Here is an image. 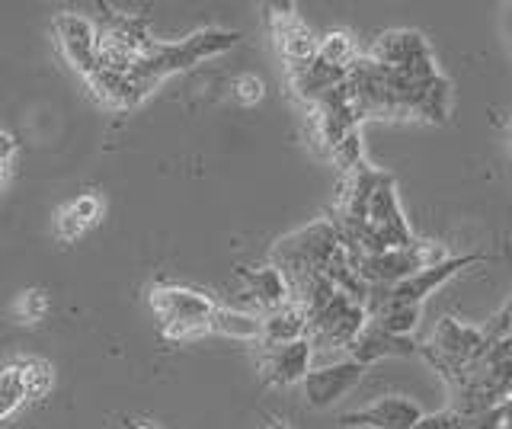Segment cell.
Listing matches in <instances>:
<instances>
[{
  "label": "cell",
  "mask_w": 512,
  "mask_h": 429,
  "mask_svg": "<svg viewBox=\"0 0 512 429\" xmlns=\"http://www.w3.org/2000/svg\"><path fill=\"white\" fill-rule=\"evenodd\" d=\"M269 29L272 39H276V49L285 61V68H298L308 65L311 58H317V45L320 39L308 29L292 4H272L269 7Z\"/></svg>",
  "instance_id": "30bf717a"
},
{
  "label": "cell",
  "mask_w": 512,
  "mask_h": 429,
  "mask_svg": "<svg viewBox=\"0 0 512 429\" xmlns=\"http://www.w3.org/2000/svg\"><path fill=\"white\" fill-rule=\"evenodd\" d=\"M266 429H288V426H285L282 420H269V423H266Z\"/></svg>",
  "instance_id": "1f68e13d"
},
{
  "label": "cell",
  "mask_w": 512,
  "mask_h": 429,
  "mask_svg": "<svg viewBox=\"0 0 512 429\" xmlns=\"http://www.w3.org/2000/svg\"><path fill=\"white\" fill-rule=\"evenodd\" d=\"M394 356H420V343L413 337H397V333H388L375 324H365L362 333L356 337V343L349 346V359H356L359 365H372L381 359H394Z\"/></svg>",
  "instance_id": "5bb4252c"
},
{
  "label": "cell",
  "mask_w": 512,
  "mask_h": 429,
  "mask_svg": "<svg viewBox=\"0 0 512 429\" xmlns=\"http://www.w3.org/2000/svg\"><path fill=\"white\" fill-rule=\"evenodd\" d=\"M343 81H346V71L343 68H333V65H327V61H320V58H311L308 65L288 68V84H292L295 97L304 106H311L314 100L324 97L327 90L340 87Z\"/></svg>",
  "instance_id": "2e32d148"
},
{
  "label": "cell",
  "mask_w": 512,
  "mask_h": 429,
  "mask_svg": "<svg viewBox=\"0 0 512 429\" xmlns=\"http://www.w3.org/2000/svg\"><path fill=\"white\" fill-rule=\"evenodd\" d=\"M208 333H218V337H228V340L260 343L263 340V317L218 305L212 314V324H208Z\"/></svg>",
  "instance_id": "ffe728a7"
},
{
  "label": "cell",
  "mask_w": 512,
  "mask_h": 429,
  "mask_svg": "<svg viewBox=\"0 0 512 429\" xmlns=\"http://www.w3.org/2000/svg\"><path fill=\"white\" fill-rule=\"evenodd\" d=\"M509 10H512V7H509ZM509 23H512V13H509Z\"/></svg>",
  "instance_id": "e575fe53"
},
{
  "label": "cell",
  "mask_w": 512,
  "mask_h": 429,
  "mask_svg": "<svg viewBox=\"0 0 512 429\" xmlns=\"http://www.w3.org/2000/svg\"><path fill=\"white\" fill-rule=\"evenodd\" d=\"M484 349L487 340L480 327L461 324L458 317H442L436 330H432V337L420 343V359H426L448 385V391H452L455 385H461L464 372L471 369V362L480 359Z\"/></svg>",
  "instance_id": "277c9868"
},
{
  "label": "cell",
  "mask_w": 512,
  "mask_h": 429,
  "mask_svg": "<svg viewBox=\"0 0 512 429\" xmlns=\"http://www.w3.org/2000/svg\"><path fill=\"white\" fill-rule=\"evenodd\" d=\"M231 90H234V100L240 106H256L266 97V84L256 74H240L237 81L231 84Z\"/></svg>",
  "instance_id": "83f0119b"
},
{
  "label": "cell",
  "mask_w": 512,
  "mask_h": 429,
  "mask_svg": "<svg viewBox=\"0 0 512 429\" xmlns=\"http://www.w3.org/2000/svg\"><path fill=\"white\" fill-rule=\"evenodd\" d=\"M26 401V391H23V378H20V365L10 362L0 369V423L10 420L20 404Z\"/></svg>",
  "instance_id": "cb8c5ba5"
},
{
  "label": "cell",
  "mask_w": 512,
  "mask_h": 429,
  "mask_svg": "<svg viewBox=\"0 0 512 429\" xmlns=\"http://www.w3.org/2000/svg\"><path fill=\"white\" fill-rule=\"evenodd\" d=\"M16 365H20V378H23L26 401H42V397L52 391V385H55L52 365H48L45 359H36V356L16 359Z\"/></svg>",
  "instance_id": "7402d4cb"
},
{
  "label": "cell",
  "mask_w": 512,
  "mask_h": 429,
  "mask_svg": "<svg viewBox=\"0 0 512 429\" xmlns=\"http://www.w3.org/2000/svg\"><path fill=\"white\" fill-rule=\"evenodd\" d=\"M394 183H397L394 173H388L372 193V202H368V228H372L381 250H400V247H410L416 241L413 228L407 225L404 212H400Z\"/></svg>",
  "instance_id": "ba28073f"
},
{
  "label": "cell",
  "mask_w": 512,
  "mask_h": 429,
  "mask_svg": "<svg viewBox=\"0 0 512 429\" xmlns=\"http://www.w3.org/2000/svg\"><path fill=\"white\" fill-rule=\"evenodd\" d=\"M452 253L445 247H439L436 241H416L410 247H400V250H384L378 257H365V260H356V269L359 276L365 279L368 289H391V285L404 282L416 273H423V269L436 266L442 260H448Z\"/></svg>",
  "instance_id": "5b68a950"
},
{
  "label": "cell",
  "mask_w": 512,
  "mask_h": 429,
  "mask_svg": "<svg viewBox=\"0 0 512 429\" xmlns=\"http://www.w3.org/2000/svg\"><path fill=\"white\" fill-rule=\"evenodd\" d=\"M135 429H154V426H148V423H141V426H135Z\"/></svg>",
  "instance_id": "836d02e7"
},
{
  "label": "cell",
  "mask_w": 512,
  "mask_h": 429,
  "mask_svg": "<svg viewBox=\"0 0 512 429\" xmlns=\"http://www.w3.org/2000/svg\"><path fill=\"white\" fill-rule=\"evenodd\" d=\"M336 247H340V237H336L330 218H317L311 225L279 237L272 247V266L285 276L288 292H295L308 279L324 276V266L330 263Z\"/></svg>",
  "instance_id": "7a4b0ae2"
},
{
  "label": "cell",
  "mask_w": 512,
  "mask_h": 429,
  "mask_svg": "<svg viewBox=\"0 0 512 429\" xmlns=\"http://www.w3.org/2000/svg\"><path fill=\"white\" fill-rule=\"evenodd\" d=\"M45 314H48V295L42 289L23 292L20 298H16V305H13V317L20 324H39Z\"/></svg>",
  "instance_id": "484cf974"
},
{
  "label": "cell",
  "mask_w": 512,
  "mask_h": 429,
  "mask_svg": "<svg viewBox=\"0 0 512 429\" xmlns=\"http://www.w3.org/2000/svg\"><path fill=\"white\" fill-rule=\"evenodd\" d=\"M423 420V407L404 394H384L381 401L352 410L340 420L349 429H413Z\"/></svg>",
  "instance_id": "7c38bea8"
},
{
  "label": "cell",
  "mask_w": 512,
  "mask_h": 429,
  "mask_svg": "<svg viewBox=\"0 0 512 429\" xmlns=\"http://www.w3.org/2000/svg\"><path fill=\"white\" fill-rule=\"evenodd\" d=\"M237 42H240V33H234V29H215V26L199 29V33H192L180 42H154L151 49L135 61V68L128 77H132L135 87L141 90V97H148V93L160 81H167L170 74L196 68L199 61L231 52Z\"/></svg>",
  "instance_id": "6da1fadb"
},
{
  "label": "cell",
  "mask_w": 512,
  "mask_h": 429,
  "mask_svg": "<svg viewBox=\"0 0 512 429\" xmlns=\"http://www.w3.org/2000/svg\"><path fill=\"white\" fill-rule=\"evenodd\" d=\"M237 276H240V282H244L247 298L263 314L276 311V308H282V305L292 301V292H288L285 276L272 263H266V266H244V269H237Z\"/></svg>",
  "instance_id": "9a60e30c"
},
{
  "label": "cell",
  "mask_w": 512,
  "mask_h": 429,
  "mask_svg": "<svg viewBox=\"0 0 512 429\" xmlns=\"http://www.w3.org/2000/svg\"><path fill=\"white\" fill-rule=\"evenodd\" d=\"M455 429H503V410H477V413H455Z\"/></svg>",
  "instance_id": "4316f807"
},
{
  "label": "cell",
  "mask_w": 512,
  "mask_h": 429,
  "mask_svg": "<svg viewBox=\"0 0 512 429\" xmlns=\"http://www.w3.org/2000/svg\"><path fill=\"white\" fill-rule=\"evenodd\" d=\"M317 58L327 61V65H333V68L349 71V65L359 58V52H356V42H352V36L343 33V29H336V33H327L324 39H320Z\"/></svg>",
  "instance_id": "603a6c76"
},
{
  "label": "cell",
  "mask_w": 512,
  "mask_h": 429,
  "mask_svg": "<svg viewBox=\"0 0 512 429\" xmlns=\"http://www.w3.org/2000/svg\"><path fill=\"white\" fill-rule=\"evenodd\" d=\"M100 215H103V199L100 196H96V193L77 196L74 202H68L64 209L55 212V234H58V241H64V244L77 241L80 234L90 231L96 221H100Z\"/></svg>",
  "instance_id": "e0dca14e"
},
{
  "label": "cell",
  "mask_w": 512,
  "mask_h": 429,
  "mask_svg": "<svg viewBox=\"0 0 512 429\" xmlns=\"http://www.w3.org/2000/svg\"><path fill=\"white\" fill-rule=\"evenodd\" d=\"M480 333H484V340H487V343L512 340V298L490 317V321H487L484 327H480Z\"/></svg>",
  "instance_id": "f1b7e54d"
},
{
  "label": "cell",
  "mask_w": 512,
  "mask_h": 429,
  "mask_svg": "<svg viewBox=\"0 0 512 429\" xmlns=\"http://www.w3.org/2000/svg\"><path fill=\"white\" fill-rule=\"evenodd\" d=\"M365 314H368V324L397 333V337H413V330L420 327L423 305H378V308H368Z\"/></svg>",
  "instance_id": "44dd1931"
},
{
  "label": "cell",
  "mask_w": 512,
  "mask_h": 429,
  "mask_svg": "<svg viewBox=\"0 0 512 429\" xmlns=\"http://www.w3.org/2000/svg\"><path fill=\"white\" fill-rule=\"evenodd\" d=\"M13 151H16V138L13 135H7V132H0V161H10L13 157Z\"/></svg>",
  "instance_id": "4dcf8cb0"
},
{
  "label": "cell",
  "mask_w": 512,
  "mask_h": 429,
  "mask_svg": "<svg viewBox=\"0 0 512 429\" xmlns=\"http://www.w3.org/2000/svg\"><path fill=\"white\" fill-rule=\"evenodd\" d=\"M90 90H93V97L100 100L106 109H135L144 97H141V90L135 87V81L128 74H112V71H100L96 68L90 77Z\"/></svg>",
  "instance_id": "ac0fdd59"
},
{
  "label": "cell",
  "mask_w": 512,
  "mask_h": 429,
  "mask_svg": "<svg viewBox=\"0 0 512 429\" xmlns=\"http://www.w3.org/2000/svg\"><path fill=\"white\" fill-rule=\"evenodd\" d=\"M493 257L487 253H458V257H448L436 266L423 269V273H416L404 282L391 285V289H368V298H365V311L368 308H378V305H423V301L442 289V285L458 276L461 269L468 266H477V263H490Z\"/></svg>",
  "instance_id": "8992f818"
},
{
  "label": "cell",
  "mask_w": 512,
  "mask_h": 429,
  "mask_svg": "<svg viewBox=\"0 0 512 429\" xmlns=\"http://www.w3.org/2000/svg\"><path fill=\"white\" fill-rule=\"evenodd\" d=\"M362 375H365V365H359L356 359H343V362H330V365H320V369H311L304 375L301 388L314 410H327L336 401H343V397L362 381Z\"/></svg>",
  "instance_id": "8fae6325"
},
{
  "label": "cell",
  "mask_w": 512,
  "mask_h": 429,
  "mask_svg": "<svg viewBox=\"0 0 512 429\" xmlns=\"http://www.w3.org/2000/svg\"><path fill=\"white\" fill-rule=\"evenodd\" d=\"M263 317V340L260 343H295L308 340V314L301 311V305L288 301V305L260 314Z\"/></svg>",
  "instance_id": "d6986e66"
},
{
  "label": "cell",
  "mask_w": 512,
  "mask_h": 429,
  "mask_svg": "<svg viewBox=\"0 0 512 429\" xmlns=\"http://www.w3.org/2000/svg\"><path fill=\"white\" fill-rule=\"evenodd\" d=\"M413 429H455V413L452 410H436V413H423V420Z\"/></svg>",
  "instance_id": "f546056e"
},
{
  "label": "cell",
  "mask_w": 512,
  "mask_h": 429,
  "mask_svg": "<svg viewBox=\"0 0 512 429\" xmlns=\"http://www.w3.org/2000/svg\"><path fill=\"white\" fill-rule=\"evenodd\" d=\"M311 359H314L311 340L260 343V353H256V369H260L266 385L292 388V385H301L304 375L311 372Z\"/></svg>",
  "instance_id": "9c48e42d"
},
{
  "label": "cell",
  "mask_w": 512,
  "mask_h": 429,
  "mask_svg": "<svg viewBox=\"0 0 512 429\" xmlns=\"http://www.w3.org/2000/svg\"><path fill=\"white\" fill-rule=\"evenodd\" d=\"M4 173H7V164H4V161H0V180H4Z\"/></svg>",
  "instance_id": "d6a6232c"
},
{
  "label": "cell",
  "mask_w": 512,
  "mask_h": 429,
  "mask_svg": "<svg viewBox=\"0 0 512 429\" xmlns=\"http://www.w3.org/2000/svg\"><path fill=\"white\" fill-rule=\"evenodd\" d=\"M368 58L378 61L384 68L416 77V81L442 74L436 68V61H432L426 39L416 33V29H388V33H381L372 45V52H368Z\"/></svg>",
  "instance_id": "52a82bcc"
},
{
  "label": "cell",
  "mask_w": 512,
  "mask_h": 429,
  "mask_svg": "<svg viewBox=\"0 0 512 429\" xmlns=\"http://www.w3.org/2000/svg\"><path fill=\"white\" fill-rule=\"evenodd\" d=\"M55 36H58V45L64 58H68V65L90 77L96 71V26L93 20L80 17L74 10H61L55 17Z\"/></svg>",
  "instance_id": "4fadbf2b"
},
{
  "label": "cell",
  "mask_w": 512,
  "mask_h": 429,
  "mask_svg": "<svg viewBox=\"0 0 512 429\" xmlns=\"http://www.w3.org/2000/svg\"><path fill=\"white\" fill-rule=\"evenodd\" d=\"M330 161L343 170V177L346 173H352V170H359L362 164H365V151H362V129H356V132H349L340 145H336L333 151H330Z\"/></svg>",
  "instance_id": "d4e9b609"
},
{
  "label": "cell",
  "mask_w": 512,
  "mask_h": 429,
  "mask_svg": "<svg viewBox=\"0 0 512 429\" xmlns=\"http://www.w3.org/2000/svg\"><path fill=\"white\" fill-rule=\"evenodd\" d=\"M151 314L167 340L186 343L208 333L215 314V301L196 292V289H183V285H154L148 295Z\"/></svg>",
  "instance_id": "3957f363"
}]
</instances>
